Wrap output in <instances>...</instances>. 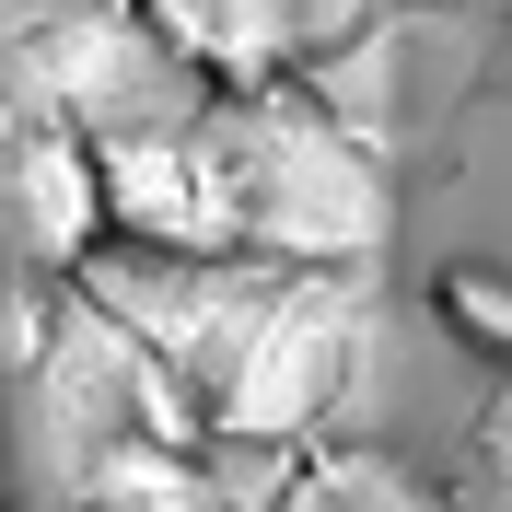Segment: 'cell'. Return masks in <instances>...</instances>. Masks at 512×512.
<instances>
[{"label": "cell", "mask_w": 512, "mask_h": 512, "mask_svg": "<svg viewBox=\"0 0 512 512\" xmlns=\"http://www.w3.org/2000/svg\"><path fill=\"white\" fill-rule=\"evenodd\" d=\"M222 117H233V175H245V256L350 268L384 245V175L361 128L291 105V82L256 105H222Z\"/></svg>", "instance_id": "6da1fadb"}, {"label": "cell", "mask_w": 512, "mask_h": 512, "mask_svg": "<svg viewBox=\"0 0 512 512\" xmlns=\"http://www.w3.org/2000/svg\"><path fill=\"white\" fill-rule=\"evenodd\" d=\"M94 175H105V245L117 256H163V268H233L245 256V175H233L222 105L105 140Z\"/></svg>", "instance_id": "7a4b0ae2"}, {"label": "cell", "mask_w": 512, "mask_h": 512, "mask_svg": "<svg viewBox=\"0 0 512 512\" xmlns=\"http://www.w3.org/2000/svg\"><path fill=\"white\" fill-rule=\"evenodd\" d=\"M24 105L105 152V140H140V128L198 117L210 94L152 47V24H140L128 0H59V12L24 35Z\"/></svg>", "instance_id": "3957f363"}, {"label": "cell", "mask_w": 512, "mask_h": 512, "mask_svg": "<svg viewBox=\"0 0 512 512\" xmlns=\"http://www.w3.org/2000/svg\"><path fill=\"white\" fill-rule=\"evenodd\" d=\"M0 233H12V268H35V280H82L105 256L94 140H70V128L35 117V105L0 128Z\"/></svg>", "instance_id": "277c9868"}, {"label": "cell", "mask_w": 512, "mask_h": 512, "mask_svg": "<svg viewBox=\"0 0 512 512\" xmlns=\"http://www.w3.org/2000/svg\"><path fill=\"white\" fill-rule=\"evenodd\" d=\"M152 47L187 70L210 105H256L280 94L291 59H303V24H291V0H128Z\"/></svg>", "instance_id": "5b68a950"}, {"label": "cell", "mask_w": 512, "mask_h": 512, "mask_svg": "<svg viewBox=\"0 0 512 512\" xmlns=\"http://www.w3.org/2000/svg\"><path fill=\"white\" fill-rule=\"evenodd\" d=\"M245 512H443V501H431L396 454H315V443H291L280 489L245 501Z\"/></svg>", "instance_id": "8992f818"}, {"label": "cell", "mask_w": 512, "mask_h": 512, "mask_svg": "<svg viewBox=\"0 0 512 512\" xmlns=\"http://www.w3.org/2000/svg\"><path fill=\"white\" fill-rule=\"evenodd\" d=\"M431 326H443L454 350H478V361L512 373V268H489V256L431 268Z\"/></svg>", "instance_id": "52a82bcc"}, {"label": "cell", "mask_w": 512, "mask_h": 512, "mask_svg": "<svg viewBox=\"0 0 512 512\" xmlns=\"http://www.w3.org/2000/svg\"><path fill=\"white\" fill-rule=\"evenodd\" d=\"M59 338V280H35V268H0V384H35Z\"/></svg>", "instance_id": "ba28073f"}]
</instances>
